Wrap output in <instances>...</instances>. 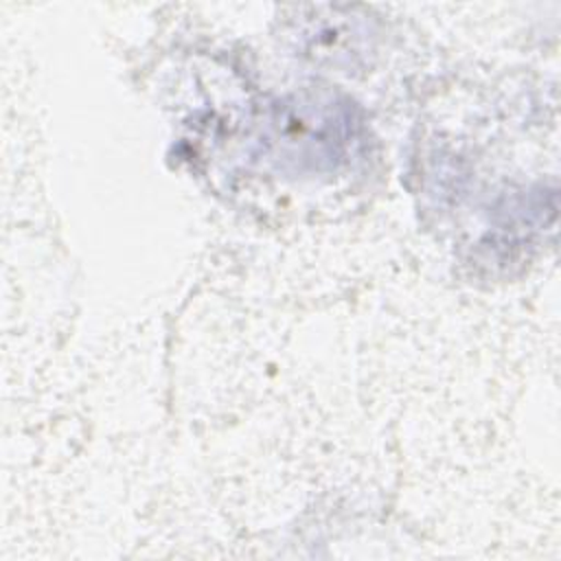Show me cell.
Segmentation results:
<instances>
[{
  "label": "cell",
  "instance_id": "obj_1",
  "mask_svg": "<svg viewBox=\"0 0 561 561\" xmlns=\"http://www.w3.org/2000/svg\"><path fill=\"white\" fill-rule=\"evenodd\" d=\"M359 118L353 103L329 90H300L272 107L267 145L294 175L335 173L353 153Z\"/></svg>",
  "mask_w": 561,
  "mask_h": 561
}]
</instances>
